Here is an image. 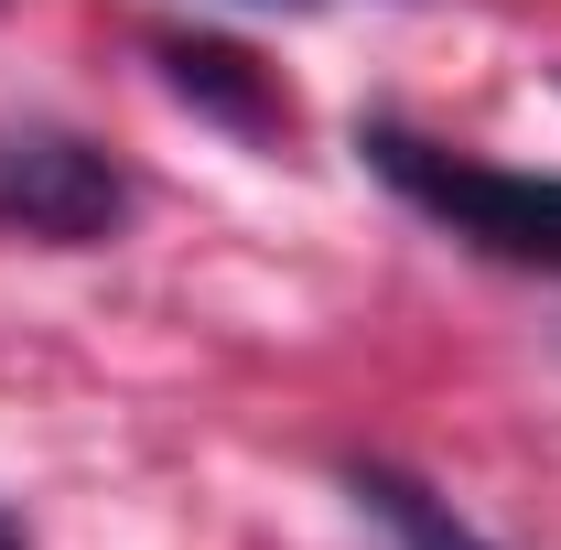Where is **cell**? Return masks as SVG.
<instances>
[{"label": "cell", "mask_w": 561, "mask_h": 550, "mask_svg": "<svg viewBox=\"0 0 561 550\" xmlns=\"http://www.w3.org/2000/svg\"><path fill=\"white\" fill-rule=\"evenodd\" d=\"M356 151L411 195L432 227H454L465 249L486 260H518V271H561V173H507V162H476V151H443V140L400 130V119H367Z\"/></svg>", "instance_id": "cell-1"}, {"label": "cell", "mask_w": 561, "mask_h": 550, "mask_svg": "<svg viewBox=\"0 0 561 550\" xmlns=\"http://www.w3.org/2000/svg\"><path fill=\"white\" fill-rule=\"evenodd\" d=\"M130 216V173L76 130H0V227L44 249H98Z\"/></svg>", "instance_id": "cell-2"}, {"label": "cell", "mask_w": 561, "mask_h": 550, "mask_svg": "<svg viewBox=\"0 0 561 550\" xmlns=\"http://www.w3.org/2000/svg\"><path fill=\"white\" fill-rule=\"evenodd\" d=\"M162 76H173L195 108H216L227 130H249V140H280V130H291V98H271L260 66H249L238 44H162Z\"/></svg>", "instance_id": "cell-3"}, {"label": "cell", "mask_w": 561, "mask_h": 550, "mask_svg": "<svg viewBox=\"0 0 561 550\" xmlns=\"http://www.w3.org/2000/svg\"><path fill=\"white\" fill-rule=\"evenodd\" d=\"M346 485H356V507H367L400 550H496V540H476V529H465V518H454L421 475H400V465H356Z\"/></svg>", "instance_id": "cell-4"}, {"label": "cell", "mask_w": 561, "mask_h": 550, "mask_svg": "<svg viewBox=\"0 0 561 550\" xmlns=\"http://www.w3.org/2000/svg\"><path fill=\"white\" fill-rule=\"evenodd\" d=\"M0 550H22V529H11V518H0Z\"/></svg>", "instance_id": "cell-5"}, {"label": "cell", "mask_w": 561, "mask_h": 550, "mask_svg": "<svg viewBox=\"0 0 561 550\" xmlns=\"http://www.w3.org/2000/svg\"><path fill=\"white\" fill-rule=\"evenodd\" d=\"M280 11H302V0H280Z\"/></svg>", "instance_id": "cell-6"}]
</instances>
